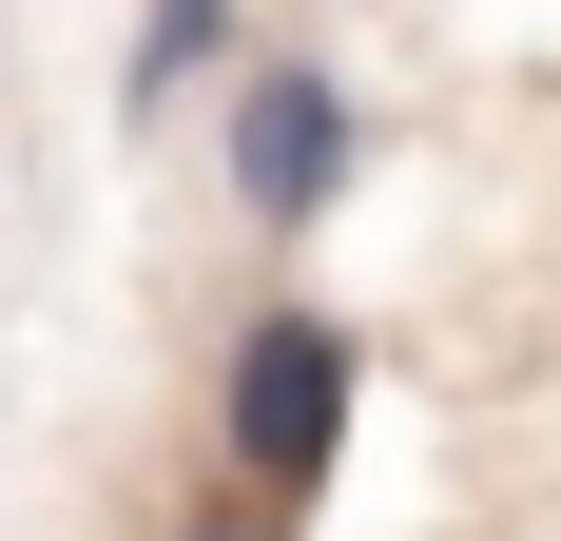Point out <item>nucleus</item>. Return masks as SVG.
Returning <instances> with one entry per match:
<instances>
[{
  "label": "nucleus",
  "mask_w": 561,
  "mask_h": 541,
  "mask_svg": "<svg viewBox=\"0 0 561 541\" xmlns=\"http://www.w3.org/2000/svg\"><path fill=\"white\" fill-rule=\"evenodd\" d=\"M232 39H252V0H136V78H116V97L174 116L194 78H232Z\"/></svg>",
  "instance_id": "3"
},
{
  "label": "nucleus",
  "mask_w": 561,
  "mask_h": 541,
  "mask_svg": "<svg viewBox=\"0 0 561 541\" xmlns=\"http://www.w3.org/2000/svg\"><path fill=\"white\" fill-rule=\"evenodd\" d=\"M348 174H368V97H348L310 39H232V78H214V194L252 232H310V214H348Z\"/></svg>",
  "instance_id": "1"
},
{
  "label": "nucleus",
  "mask_w": 561,
  "mask_h": 541,
  "mask_svg": "<svg viewBox=\"0 0 561 541\" xmlns=\"http://www.w3.org/2000/svg\"><path fill=\"white\" fill-rule=\"evenodd\" d=\"M348 310H252L214 368V445H232V503H272V522H310L348 464Z\"/></svg>",
  "instance_id": "2"
},
{
  "label": "nucleus",
  "mask_w": 561,
  "mask_h": 541,
  "mask_svg": "<svg viewBox=\"0 0 561 541\" xmlns=\"http://www.w3.org/2000/svg\"><path fill=\"white\" fill-rule=\"evenodd\" d=\"M174 541H290V522H272V503H194Z\"/></svg>",
  "instance_id": "4"
}]
</instances>
